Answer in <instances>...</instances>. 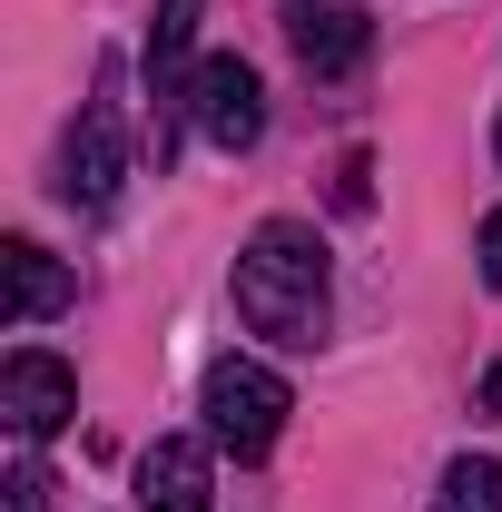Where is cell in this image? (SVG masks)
<instances>
[{
    "label": "cell",
    "mask_w": 502,
    "mask_h": 512,
    "mask_svg": "<svg viewBox=\"0 0 502 512\" xmlns=\"http://www.w3.org/2000/svg\"><path fill=\"white\" fill-rule=\"evenodd\" d=\"M237 316L266 345H315L325 335V247L296 217H266L237 256Z\"/></svg>",
    "instance_id": "6da1fadb"
},
{
    "label": "cell",
    "mask_w": 502,
    "mask_h": 512,
    "mask_svg": "<svg viewBox=\"0 0 502 512\" xmlns=\"http://www.w3.org/2000/svg\"><path fill=\"white\" fill-rule=\"evenodd\" d=\"M286 375L276 365H256V355H217L207 365V444L237 453V463H256V453H276V434H286Z\"/></svg>",
    "instance_id": "7a4b0ae2"
},
{
    "label": "cell",
    "mask_w": 502,
    "mask_h": 512,
    "mask_svg": "<svg viewBox=\"0 0 502 512\" xmlns=\"http://www.w3.org/2000/svg\"><path fill=\"white\" fill-rule=\"evenodd\" d=\"M188 119H197L207 148H227V158H237V148L266 138V79H256L237 50H227V60H207V69L188 79Z\"/></svg>",
    "instance_id": "3957f363"
},
{
    "label": "cell",
    "mask_w": 502,
    "mask_h": 512,
    "mask_svg": "<svg viewBox=\"0 0 502 512\" xmlns=\"http://www.w3.org/2000/svg\"><path fill=\"white\" fill-rule=\"evenodd\" d=\"M0 414H10V434H20V444H50L69 414H79V375H69L60 355L20 345V355L0 365Z\"/></svg>",
    "instance_id": "277c9868"
},
{
    "label": "cell",
    "mask_w": 502,
    "mask_h": 512,
    "mask_svg": "<svg viewBox=\"0 0 502 512\" xmlns=\"http://www.w3.org/2000/svg\"><path fill=\"white\" fill-rule=\"evenodd\" d=\"M119 178H128L119 109H79V128H69V148H60V197L99 217V207H119Z\"/></svg>",
    "instance_id": "5b68a950"
},
{
    "label": "cell",
    "mask_w": 502,
    "mask_h": 512,
    "mask_svg": "<svg viewBox=\"0 0 502 512\" xmlns=\"http://www.w3.org/2000/svg\"><path fill=\"white\" fill-rule=\"evenodd\" d=\"M138 512H217V463L197 434H158L138 453Z\"/></svg>",
    "instance_id": "8992f818"
},
{
    "label": "cell",
    "mask_w": 502,
    "mask_h": 512,
    "mask_svg": "<svg viewBox=\"0 0 502 512\" xmlns=\"http://www.w3.org/2000/svg\"><path fill=\"white\" fill-rule=\"evenodd\" d=\"M286 40H296V60L315 79H345V69L375 50V20L355 0H286Z\"/></svg>",
    "instance_id": "52a82bcc"
},
{
    "label": "cell",
    "mask_w": 502,
    "mask_h": 512,
    "mask_svg": "<svg viewBox=\"0 0 502 512\" xmlns=\"http://www.w3.org/2000/svg\"><path fill=\"white\" fill-rule=\"evenodd\" d=\"M0 266H10V325H40V316H60L69 296H79V276H69L40 237H10V247H0Z\"/></svg>",
    "instance_id": "ba28073f"
},
{
    "label": "cell",
    "mask_w": 502,
    "mask_h": 512,
    "mask_svg": "<svg viewBox=\"0 0 502 512\" xmlns=\"http://www.w3.org/2000/svg\"><path fill=\"white\" fill-rule=\"evenodd\" d=\"M197 20H207V0H158V20H148V89L168 99V89H188L178 69L197 50Z\"/></svg>",
    "instance_id": "9c48e42d"
},
{
    "label": "cell",
    "mask_w": 502,
    "mask_h": 512,
    "mask_svg": "<svg viewBox=\"0 0 502 512\" xmlns=\"http://www.w3.org/2000/svg\"><path fill=\"white\" fill-rule=\"evenodd\" d=\"M434 512H502V463H493V453H463V463L443 473Z\"/></svg>",
    "instance_id": "30bf717a"
},
{
    "label": "cell",
    "mask_w": 502,
    "mask_h": 512,
    "mask_svg": "<svg viewBox=\"0 0 502 512\" xmlns=\"http://www.w3.org/2000/svg\"><path fill=\"white\" fill-rule=\"evenodd\" d=\"M335 207H375V168H365V158L335 168Z\"/></svg>",
    "instance_id": "8fae6325"
},
{
    "label": "cell",
    "mask_w": 502,
    "mask_h": 512,
    "mask_svg": "<svg viewBox=\"0 0 502 512\" xmlns=\"http://www.w3.org/2000/svg\"><path fill=\"white\" fill-rule=\"evenodd\" d=\"M10 512H50V473H40V463L10 473Z\"/></svg>",
    "instance_id": "7c38bea8"
},
{
    "label": "cell",
    "mask_w": 502,
    "mask_h": 512,
    "mask_svg": "<svg viewBox=\"0 0 502 512\" xmlns=\"http://www.w3.org/2000/svg\"><path fill=\"white\" fill-rule=\"evenodd\" d=\"M473 256H483V286H502V207L483 217V247H473Z\"/></svg>",
    "instance_id": "4fadbf2b"
},
{
    "label": "cell",
    "mask_w": 502,
    "mask_h": 512,
    "mask_svg": "<svg viewBox=\"0 0 502 512\" xmlns=\"http://www.w3.org/2000/svg\"><path fill=\"white\" fill-rule=\"evenodd\" d=\"M483 414H493V424H502V365H493V375H483Z\"/></svg>",
    "instance_id": "5bb4252c"
},
{
    "label": "cell",
    "mask_w": 502,
    "mask_h": 512,
    "mask_svg": "<svg viewBox=\"0 0 502 512\" xmlns=\"http://www.w3.org/2000/svg\"><path fill=\"white\" fill-rule=\"evenodd\" d=\"M493 138H502V128H493Z\"/></svg>",
    "instance_id": "9a60e30c"
}]
</instances>
